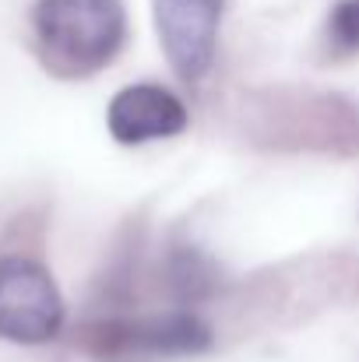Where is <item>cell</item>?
Returning a JSON list of instances; mask_svg holds the SVG:
<instances>
[{"label":"cell","instance_id":"4","mask_svg":"<svg viewBox=\"0 0 359 362\" xmlns=\"http://www.w3.org/2000/svg\"><path fill=\"white\" fill-rule=\"evenodd\" d=\"M226 0H152L155 32L169 67L183 81H201L215 64Z\"/></svg>","mask_w":359,"mask_h":362},{"label":"cell","instance_id":"3","mask_svg":"<svg viewBox=\"0 0 359 362\" xmlns=\"http://www.w3.org/2000/svg\"><path fill=\"white\" fill-rule=\"evenodd\" d=\"M85 341L103 359L194 356L212 345V331L194 313H159V317H141V320H99L89 327Z\"/></svg>","mask_w":359,"mask_h":362},{"label":"cell","instance_id":"1","mask_svg":"<svg viewBox=\"0 0 359 362\" xmlns=\"http://www.w3.org/2000/svg\"><path fill=\"white\" fill-rule=\"evenodd\" d=\"M32 32L53 74L89 78L120 53L127 14L120 0H35Z\"/></svg>","mask_w":359,"mask_h":362},{"label":"cell","instance_id":"6","mask_svg":"<svg viewBox=\"0 0 359 362\" xmlns=\"http://www.w3.org/2000/svg\"><path fill=\"white\" fill-rule=\"evenodd\" d=\"M328 42L335 53H359V0H338L328 14Z\"/></svg>","mask_w":359,"mask_h":362},{"label":"cell","instance_id":"2","mask_svg":"<svg viewBox=\"0 0 359 362\" xmlns=\"http://www.w3.org/2000/svg\"><path fill=\"white\" fill-rule=\"evenodd\" d=\"M64 299L53 274L21 253L0 257V338L14 345H46L64 327Z\"/></svg>","mask_w":359,"mask_h":362},{"label":"cell","instance_id":"5","mask_svg":"<svg viewBox=\"0 0 359 362\" xmlns=\"http://www.w3.org/2000/svg\"><path fill=\"white\" fill-rule=\"evenodd\" d=\"M106 123L117 144L166 141L187 130V106L162 85H127L120 88L106 110Z\"/></svg>","mask_w":359,"mask_h":362}]
</instances>
